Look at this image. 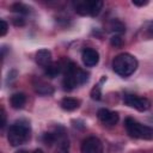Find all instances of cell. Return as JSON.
<instances>
[{"label":"cell","mask_w":153,"mask_h":153,"mask_svg":"<svg viewBox=\"0 0 153 153\" xmlns=\"http://www.w3.org/2000/svg\"><path fill=\"white\" fill-rule=\"evenodd\" d=\"M17 153H29V152H26V151H19V152H17Z\"/></svg>","instance_id":"484cf974"},{"label":"cell","mask_w":153,"mask_h":153,"mask_svg":"<svg viewBox=\"0 0 153 153\" xmlns=\"http://www.w3.org/2000/svg\"><path fill=\"white\" fill-rule=\"evenodd\" d=\"M81 59L86 67H94L99 62V54L93 48H85L81 53Z\"/></svg>","instance_id":"ba28073f"},{"label":"cell","mask_w":153,"mask_h":153,"mask_svg":"<svg viewBox=\"0 0 153 153\" xmlns=\"http://www.w3.org/2000/svg\"><path fill=\"white\" fill-rule=\"evenodd\" d=\"M88 80V73L84 69H81L78 65L74 62H68L65 68V76L62 80L63 90L72 91L75 87L84 85Z\"/></svg>","instance_id":"6da1fadb"},{"label":"cell","mask_w":153,"mask_h":153,"mask_svg":"<svg viewBox=\"0 0 153 153\" xmlns=\"http://www.w3.org/2000/svg\"><path fill=\"white\" fill-rule=\"evenodd\" d=\"M133 4H134V5H136V6H143V5H147L148 2H147V1H145V2H137V1H133Z\"/></svg>","instance_id":"cb8c5ba5"},{"label":"cell","mask_w":153,"mask_h":153,"mask_svg":"<svg viewBox=\"0 0 153 153\" xmlns=\"http://www.w3.org/2000/svg\"><path fill=\"white\" fill-rule=\"evenodd\" d=\"M103 8V1L92 0L91 2V17H97Z\"/></svg>","instance_id":"e0dca14e"},{"label":"cell","mask_w":153,"mask_h":153,"mask_svg":"<svg viewBox=\"0 0 153 153\" xmlns=\"http://www.w3.org/2000/svg\"><path fill=\"white\" fill-rule=\"evenodd\" d=\"M124 127L127 133L131 137L142 139V140H153V127L141 124L131 117L126 118Z\"/></svg>","instance_id":"277c9868"},{"label":"cell","mask_w":153,"mask_h":153,"mask_svg":"<svg viewBox=\"0 0 153 153\" xmlns=\"http://www.w3.org/2000/svg\"><path fill=\"white\" fill-rule=\"evenodd\" d=\"M1 118H2V121H1V128H4L5 124H6V115H5L4 109H1Z\"/></svg>","instance_id":"7402d4cb"},{"label":"cell","mask_w":153,"mask_h":153,"mask_svg":"<svg viewBox=\"0 0 153 153\" xmlns=\"http://www.w3.org/2000/svg\"><path fill=\"white\" fill-rule=\"evenodd\" d=\"M12 11L18 13L19 16H24V14H27L30 12V8L22 2H16L12 5Z\"/></svg>","instance_id":"2e32d148"},{"label":"cell","mask_w":153,"mask_h":153,"mask_svg":"<svg viewBox=\"0 0 153 153\" xmlns=\"http://www.w3.org/2000/svg\"><path fill=\"white\" fill-rule=\"evenodd\" d=\"M147 31H148V35L151 37H153V22L148 24V27H147Z\"/></svg>","instance_id":"603a6c76"},{"label":"cell","mask_w":153,"mask_h":153,"mask_svg":"<svg viewBox=\"0 0 153 153\" xmlns=\"http://www.w3.org/2000/svg\"><path fill=\"white\" fill-rule=\"evenodd\" d=\"M10 103L13 109H22L26 103V96L23 92L13 93L10 98Z\"/></svg>","instance_id":"8fae6325"},{"label":"cell","mask_w":153,"mask_h":153,"mask_svg":"<svg viewBox=\"0 0 153 153\" xmlns=\"http://www.w3.org/2000/svg\"><path fill=\"white\" fill-rule=\"evenodd\" d=\"M7 30H8V24L6 23L5 19H1L0 20V35L1 36H5L6 32H7Z\"/></svg>","instance_id":"ffe728a7"},{"label":"cell","mask_w":153,"mask_h":153,"mask_svg":"<svg viewBox=\"0 0 153 153\" xmlns=\"http://www.w3.org/2000/svg\"><path fill=\"white\" fill-rule=\"evenodd\" d=\"M61 63L60 62H51L48 67L44 68V74L49 78H55L61 73Z\"/></svg>","instance_id":"4fadbf2b"},{"label":"cell","mask_w":153,"mask_h":153,"mask_svg":"<svg viewBox=\"0 0 153 153\" xmlns=\"http://www.w3.org/2000/svg\"><path fill=\"white\" fill-rule=\"evenodd\" d=\"M81 153H104L102 141L96 136L86 137L81 143Z\"/></svg>","instance_id":"8992f818"},{"label":"cell","mask_w":153,"mask_h":153,"mask_svg":"<svg viewBox=\"0 0 153 153\" xmlns=\"http://www.w3.org/2000/svg\"><path fill=\"white\" fill-rule=\"evenodd\" d=\"M13 24H14L16 26H23V25L25 24V20H24V18H23L22 16H19V17L13 18Z\"/></svg>","instance_id":"44dd1931"},{"label":"cell","mask_w":153,"mask_h":153,"mask_svg":"<svg viewBox=\"0 0 153 153\" xmlns=\"http://www.w3.org/2000/svg\"><path fill=\"white\" fill-rule=\"evenodd\" d=\"M104 80H106L105 76H103L102 80L99 81V84H97V85L92 88V91H91V97H92L93 99H96V100H99V99L102 98V91H100V90H102V86H100V85H102V82H103Z\"/></svg>","instance_id":"ac0fdd59"},{"label":"cell","mask_w":153,"mask_h":153,"mask_svg":"<svg viewBox=\"0 0 153 153\" xmlns=\"http://www.w3.org/2000/svg\"><path fill=\"white\" fill-rule=\"evenodd\" d=\"M110 43L114 47H121L122 45V38H121V36L120 35H114L110 38Z\"/></svg>","instance_id":"d6986e66"},{"label":"cell","mask_w":153,"mask_h":153,"mask_svg":"<svg viewBox=\"0 0 153 153\" xmlns=\"http://www.w3.org/2000/svg\"><path fill=\"white\" fill-rule=\"evenodd\" d=\"M35 90H36L37 93L44 94V96L45 94H51L54 92V87L51 85H49V84L43 82V81H38V84L35 85Z\"/></svg>","instance_id":"5bb4252c"},{"label":"cell","mask_w":153,"mask_h":153,"mask_svg":"<svg viewBox=\"0 0 153 153\" xmlns=\"http://www.w3.org/2000/svg\"><path fill=\"white\" fill-rule=\"evenodd\" d=\"M31 127L26 120H18L12 123L7 130V140L8 142L17 147L30 140Z\"/></svg>","instance_id":"7a4b0ae2"},{"label":"cell","mask_w":153,"mask_h":153,"mask_svg":"<svg viewBox=\"0 0 153 153\" xmlns=\"http://www.w3.org/2000/svg\"><path fill=\"white\" fill-rule=\"evenodd\" d=\"M123 102L126 105L136 109L137 111H146L151 108V102L145 98V97H140L136 94H130V93H126L123 97Z\"/></svg>","instance_id":"5b68a950"},{"label":"cell","mask_w":153,"mask_h":153,"mask_svg":"<svg viewBox=\"0 0 153 153\" xmlns=\"http://www.w3.org/2000/svg\"><path fill=\"white\" fill-rule=\"evenodd\" d=\"M97 116L99 118V121L106 126H114L118 122V114L115 112V111H111L109 109H105V108H102L98 110L97 112Z\"/></svg>","instance_id":"52a82bcc"},{"label":"cell","mask_w":153,"mask_h":153,"mask_svg":"<svg viewBox=\"0 0 153 153\" xmlns=\"http://www.w3.org/2000/svg\"><path fill=\"white\" fill-rule=\"evenodd\" d=\"M91 2H92V0H76V1H73L74 11L80 16H91Z\"/></svg>","instance_id":"9c48e42d"},{"label":"cell","mask_w":153,"mask_h":153,"mask_svg":"<svg viewBox=\"0 0 153 153\" xmlns=\"http://www.w3.org/2000/svg\"><path fill=\"white\" fill-rule=\"evenodd\" d=\"M110 30L115 32V35L117 33H121V32H124L126 31V26L124 24L118 20V19H112L111 23H110Z\"/></svg>","instance_id":"9a60e30c"},{"label":"cell","mask_w":153,"mask_h":153,"mask_svg":"<svg viewBox=\"0 0 153 153\" xmlns=\"http://www.w3.org/2000/svg\"><path fill=\"white\" fill-rule=\"evenodd\" d=\"M80 106V100L73 97H66L61 100V108L66 111H73Z\"/></svg>","instance_id":"7c38bea8"},{"label":"cell","mask_w":153,"mask_h":153,"mask_svg":"<svg viewBox=\"0 0 153 153\" xmlns=\"http://www.w3.org/2000/svg\"><path fill=\"white\" fill-rule=\"evenodd\" d=\"M35 59H36V63L38 66L43 67V68L48 67L53 62V60H51V53L48 49H39L36 53V57Z\"/></svg>","instance_id":"30bf717a"},{"label":"cell","mask_w":153,"mask_h":153,"mask_svg":"<svg viewBox=\"0 0 153 153\" xmlns=\"http://www.w3.org/2000/svg\"><path fill=\"white\" fill-rule=\"evenodd\" d=\"M32 153H43V151H41V149H36V151H33Z\"/></svg>","instance_id":"d4e9b609"},{"label":"cell","mask_w":153,"mask_h":153,"mask_svg":"<svg viewBox=\"0 0 153 153\" xmlns=\"http://www.w3.org/2000/svg\"><path fill=\"white\" fill-rule=\"evenodd\" d=\"M137 66H139V63H137L136 57L129 53L118 54L112 60L114 72L122 78H127V76L131 75L137 69Z\"/></svg>","instance_id":"3957f363"}]
</instances>
